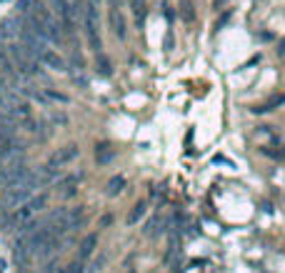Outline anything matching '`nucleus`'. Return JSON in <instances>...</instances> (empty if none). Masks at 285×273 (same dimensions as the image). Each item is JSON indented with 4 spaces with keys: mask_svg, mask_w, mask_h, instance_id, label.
Returning <instances> with one entry per match:
<instances>
[{
    "mask_svg": "<svg viewBox=\"0 0 285 273\" xmlns=\"http://www.w3.org/2000/svg\"><path fill=\"white\" fill-rule=\"evenodd\" d=\"M95 73H98L100 78H110V75H113V63H110V58H108L103 50L95 53Z\"/></svg>",
    "mask_w": 285,
    "mask_h": 273,
    "instance_id": "6",
    "label": "nucleus"
},
{
    "mask_svg": "<svg viewBox=\"0 0 285 273\" xmlns=\"http://www.w3.org/2000/svg\"><path fill=\"white\" fill-rule=\"evenodd\" d=\"M80 155V148L78 146H65V148H60V151H55L53 155H50V160H48V166L50 168H63V166H68L70 160H75Z\"/></svg>",
    "mask_w": 285,
    "mask_h": 273,
    "instance_id": "2",
    "label": "nucleus"
},
{
    "mask_svg": "<svg viewBox=\"0 0 285 273\" xmlns=\"http://www.w3.org/2000/svg\"><path fill=\"white\" fill-rule=\"evenodd\" d=\"M283 103H285V93H283V95H275L273 100H268L265 105H260V108H255V111H258V113H265V111H275V108H278V105H283Z\"/></svg>",
    "mask_w": 285,
    "mask_h": 273,
    "instance_id": "14",
    "label": "nucleus"
},
{
    "mask_svg": "<svg viewBox=\"0 0 285 273\" xmlns=\"http://www.w3.org/2000/svg\"><path fill=\"white\" fill-rule=\"evenodd\" d=\"M40 63L50 65L53 70H60V73H63L65 68H68V65H65V58H63L60 53H55V50H50V48H48V50L43 53V58H40Z\"/></svg>",
    "mask_w": 285,
    "mask_h": 273,
    "instance_id": "8",
    "label": "nucleus"
},
{
    "mask_svg": "<svg viewBox=\"0 0 285 273\" xmlns=\"http://www.w3.org/2000/svg\"><path fill=\"white\" fill-rule=\"evenodd\" d=\"M60 273H86V266H83V261H75V263L65 266Z\"/></svg>",
    "mask_w": 285,
    "mask_h": 273,
    "instance_id": "16",
    "label": "nucleus"
},
{
    "mask_svg": "<svg viewBox=\"0 0 285 273\" xmlns=\"http://www.w3.org/2000/svg\"><path fill=\"white\" fill-rule=\"evenodd\" d=\"M78 188H80V176H65L63 181L58 183L55 190L60 198H73L78 193Z\"/></svg>",
    "mask_w": 285,
    "mask_h": 273,
    "instance_id": "3",
    "label": "nucleus"
},
{
    "mask_svg": "<svg viewBox=\"0 0 285 273\" xmlns=\"http://www.w3.org/2000/svg\"><path fill=\"white\" fill-rule=\"evenodd\" d=\"M43 95H45V100H53V103H70V98L65 95V93H58L53 91V88H43Z\"/></svg>",
    "mask_w": 285,
    "mask_h": 273,
    "instance_id": "13",
    "label": "nucleus"
},
{
    "mask_svg": "<svg viewBox=\"0 0 285 273\" xmlns=\"http://www.w3.org/2000/svg\"><path fill=\"white\" fill-rule=\"evenodd\" d=\"M3 3H10V0H0V5H3Z\"/></svg>",
    "mask_w": 285,
    "mask_h": 273,
    "instance_id": "20",
    "label": "nucleus"
},
{
    "mask_svg": "<svg viewBox=\"0 0 285 273\" xmlns=\"http://www.w3.org/2000/svg\"><path fill=\"white\" fill-rule=\"evenodd\" d=\"M113 158H115L113 143L100 141V143L95 146V160H98V166H108V163H113Z\"/></svg>",
    "mask_w": 285,
    "mask_h": 273,
    "instance_id": "4",
    "label": "nucleus"
},
{
    "mask_svg": "<svg viewBox=\"0 0 285 273\" xmlns=\"http://www.w3.org/2000/svg\"><path fill=\"white\" fill-rule=\"evenodd\" d=\"M123 188H125V178L123 176H115V178H110V183H108V196L113 198V196H118V193H123Z\"/></svg>",
    "mask_w": 285,
    "mask_h": 273,
    "instance_id": "12",
    "label": "nucleus"
},
{
    "mask_svg": "<svg viewBox=\"0 0 285 273\" xmlns=\"http://www.w3.org/2000/svg\"><path fill=\"white\" fill-rule=\"evenodd\" d=\"M110 23H113L115 35H118L120 40H125V20H123V13H120L118 8H113V10H110Z\"/></svg>",
    "mask_w": 285,
    "mask_h": 273,
    "instance_id": "10",
    "label": "nucleus"
},
{
    "mask_svg": "<svg viewBox=\"0 0 285 273\" xmlns=\"http://www.w3.org/2000/svg\"><path fill=\"white\" fill-rule=\"evenodd\" d=\"M145 211H148V203H145V201L135 203V206H133V211H130V215H128V226H135L142 215H145Z\"/></svg>",
    "mask_w": 285,
    "mask_h": 273,
    "instance_id": "11",
    "label": "nucleus"
},
{
    "mask_svg": "<svg viewBox=\"0 0 285 273\" xmlns=\"http://www.w3.org/2000/svg\"><path fill=\"white\" fill-rule=\"evenodd\" d=\"M30 185H15V188H8L3 190V198H0V211H10V208H18L23 206L30 198Z\"/></svg>",
    "mask_w": 285,
    "mask_h": 273,
    "instance_id": "1",
    "label": "nucleus"
},
{
    "mask_svg": "<svg viewBox=\"0 0 285 273\" xmlns=\"http://www.w3.org/2000/svg\"><path fill=\"white\" fill-rule=\"evenodd\" d=\"M280 56H285V43H283V48H280Z\"/></svg>",
    "mask_w": 285,
    "mask_h": 273,
    "instance_id": "19",
    "label": "nucleus"
},
{
    "mask_svg": "<svg viewBox=\"0 0 285 273\" xmlns=\"http://www.w3.org/2000/svg\"><path fill=\"white\" fill-rule=\"evenodd\" d=\"M88 223V215L83 208H70V215H68V233H73V231H80V228H86Z\"/></svg>",
    "mask_w": 285,
    "mask_h": 273,
    "instance_id": "5",
    "label": "nucleus"
},
{
    "mask_svg": "<svg viewBox=\"0 0 285 273\" xmlns=\"http://www.w3.org/2000/svg\"><path fill=\"white\" fill-rule=\"evenodd\" d=\"M80 251H78V258L80 261H86V258H90L93 256V251L98 248V233H90V236H86L83 241H80V245H78Z\"/></svg>",
    "mask_w": 285,
    "mask_h": 273,
    "instance_id": "7",
    "label": "nucleus"
},
{
    "mask_svg": "<svg viewBox=\"0 0 285 273\" xmlns=\"http://www.w3.org/2000/svg\"><path fill=\"white\" fill-rule=\"evenodd\" d=\"M263 153H265V155H270V158H275V160L285 158V153H278V151H273V148H263Z\"/></svg>",
    "mask_w": 285,
    "mask_h": 273,
    "instance_id": "17",
    "label": "nucleus"
},
{
    "mask_svg": "<svg viewBox=\"0 0 285 273\" xmlns=\"http://www.w3.org/2000/svg\"><path fill=\"white\" fill-rule=\"evenodd\" d=\"M180 18H183L185 23H193V20H195V10H193L190 3H183V8H180Z\"/></svg>",
    "mask_w": 285,
    "mask_h": 273,
    "instance_id": "15",
    "label": "nucleus"
},
{
    "mask_svg": "<svg viewBox=\"0 0 285 273\" xmlns=\"http://www.w3.org/2000/svg\"><path fill=\"white\" fill-rule=\"evenodd\" d=\"M5 271V261H3V258H0V273Z\"/></svg>",
    "mask_w": 285,
    "mask_h": 273,
    "instance_id": "18",
    "label": "nucleus"
},
{
    "mask_svg": "<svg viewBox=\"0 0 285 273\" xmlns=\"http://www.w3.org/2000/svg\"><path fill=\"white\" fill-rule=\"evenodd\" d=\"M163 228H165V221L163 218H150L148 223H145V228H142V233L148 236V238H155V236H160L163 233Z\"/></svg>",
    "mask_w": 285,
    "mask_h": 273,
    "instance_id": "9",
    "label": "nucleus"
}]
</instances>
